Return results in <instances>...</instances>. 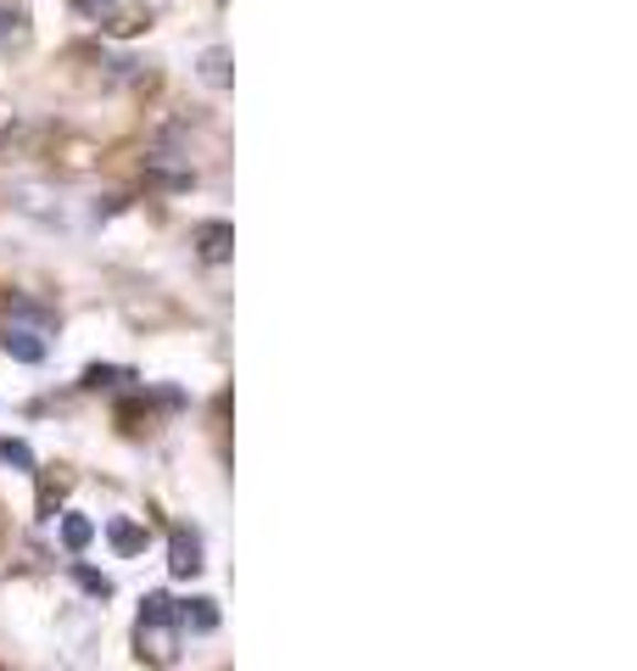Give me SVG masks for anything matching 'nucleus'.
Masks as SVG:
<instances>
[{
  "label": "nucleus",
  "instance_id": "obj_1",
  "mask_svg": "<svg viewBox=\"0 0 637 671\" xmlns=\"http://www.w3.org/2000/svg\"><path fill=\"white\" fill-rule=\"evenodd\" d=\"M135 643H140V660H151V665H173V654H179L173 621H140L135 627Z\"/></svg>",
  "mask_w": 637,
  "mask_h": 671
},
{
  "label": "nucleus",
  "instance_id": "obj_2",
  "mask_svg": "<svg viewBox=\"0 0 637 671\" xmlns=\"http://www.w3.org/2000/svg\"><path fill=\"white\" fill-rule=\"evenodd\" d=\"M191 246H197V258H202V264H224V258H230V246H235V230H230L224 219H208V224L191 230Z\"/></svg>",
  "mask_w": 637,
  "mask_h": 671
},
{
  "label": "nucleus",
  "instance_id": "obj_3",
  "mask_svg": "<svg viewBox=\"0 0 637 671\" xmlns=\"http://www.w3.org/2000/svg\"><path fill=\"white\" fill-rule=\"evenodd\" d=\"M168 571L173 576H197L202 571V537L191 526H173V537H168Z\"/></svg>",
  "mask_w": 637,
  "mask_h": 671
},
{
  "label": "nucleus",
  "instance_id": "obj_4",
  "mask_svg": "<svg viewBox=\"0 0 637 671\" xmlns=\"http://www.w3.org/2000/svg\"><path fill=\"white\" fill-rule=\"evenodd\" d=\"M0 348H7L12 359H23V364H40L45 359V342H40L34 324H7V330H0Z\"/></svg>",
  "mask_w": 637,
  "mask_h": 671
},
{
  "label": "nucleus",
  "instance_id": "obj_5",
  "mask_svg": "<svg viewBox=\"0 0 637 671\" xmlns=\"http://www.w3.org/2000/svg\"><path fill=\"white\" fill-rule=\"evenodd\" d=\"M202 84H213V90H230V51L224 45H213V51H202Z\"/></svg>",
  "mask_w": 637,
  "mask_h": 671
},
{
  "label": "nucleus",
  "instance_id": "obj_6",
  "mask_svg": "<svg viewBox=\"0 0 637 671\" xmlns=\"http://www.w3.org/2000/svg\"><path fill=\"white\" fill-rule=\"evenodd\" d=\"M173 616L185 621L191 632H213V627H219V610H213V599H185V605H179Z\"/></svg>",
  "mask_w": 637,
  "mask_h": 671
},
{
  "label": "nucleus",
  "instance_id": "obj_7",
  "mask_svg": "<svg viewBox=\"0 0 637 671\" xmlns=\"http://www.w3.org/2000/svg\"><path fill=\"white\" fill-rule=\"evenodd\" d=\"M107 537H113L118 554H140L146 548V526H135V521H107Z\"/></svg>",
  "mask_w": 637,
  "mask_h": 671
},
{
  "label": "nucleus",
  "instance_id": "obj_8",
  "mask_svg": "<svg viewBox=\"0 0 637 671\" xmlns=\"http://www.w3.org/2000/svg\"><path fill=\"white\" fill-rule=\"evenodd\" d=\"M89 537H96V526H89L84 515H62V543H67L73 554H84V548H89Z\"/></svg>",
  "mask_w": 637,
  "mask_h": 671
},
{
  "label": "nucleus",
  "instance_id": "obj_9",
  "mask_svg": "<svg viewBox=\"0 0 637 671\" xmlns=\"http://www.w3.org/2000/svg\"><path fill=\"white\" fill-rule=\"evenodd\" d=\"M0 459H7L12 470H34V448H29L23 437H7V443H0Z\"/></svg>",
  "mask_w": 637,
  "mask_h": 671
},
{
  "label": "nucleus",
  "instance_id": "obj_10",
  "mask_svg": "<svg viewBox=\"0 0 637 671\" xmlns=\"http://www.w3.org/2000/svg\"><path fill=\"white\" fill-rule=\"evenodd\" d=\"M140 621H173V599L168 594H146L140 599Z\"/></svg>",
  "mask_w": 637,
  "mask_h": 671
},
{
  "label": "nucleus",
  "instance_id": "obj_11",
  "mask_svg": "<svg viewBox=\"0 0 637 671\" xmlns=\"http://www.w3.org/2000/svg\"><path fill=\"white\" fill-rule=\"evenodd\" d=\"M118 381H135L129 370H113V364H89L84 370V386H118Z\"/></svg>",
  "mask_w": 637,
  "mask_h": 671
},
{
  "label": "nucleus",
  "instance_id": "obj_12",
  "mask_svg": "<svg viewBox=\"0 0 637 671\" xmlns=\"http://www.w3.org/2000/svg\"><path fill=\"white\" fill-rule=\"evenodd\" d=\"M78 587L84 594H96V599H113V582L102 571H89V565H78Z\"/></svg>",
  "mask_w": 637,
  "mask_h": 671
},
{
  "label": "nucleus",
  "instance_id": "obj_13",
  "mask_svg": "<svg viewBox=\"0 0 637 671\" xmlns=\"http://www.w3.org/2000/svg\"><path fill=\"white\" fill-rule=\"evenodd\" d=\"M12 23H18V12H12V7H0V34H12Z\"/></svg>",
  "mask_w": 637,
  "mask_h": 671
}]
</instances>
